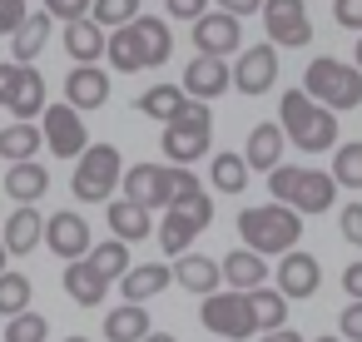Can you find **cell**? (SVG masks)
Masks as SVG:
<instances>
[{"instance_id":"cell-30","label":"cell","mask_w":362,"mask_h":342,"mask_svg":"<svg viewBox=\"0 0 362 342\" xmlns=\"http://www.w3.org/2000/svg\"><path fill=\"white\" fill-rule=\"evenodd\" d=\"M134 30H139V45H144V70H149V65H164L169 50H174V30H169L164 20H154V16H139Z\"/></svg>"},{"instance_id":"cell-56","label":"cell","mask_w":362,"mask_h":342,"mask_svg":"<svg viewBox=\"0 0 362 342\" xmlns=\"http://www.w3.org/2000/svg\"><path fill=\"white\" fill-rule=\"evenodd\" d=\"M70 342H90V337H70Z\"/></svg>"},{"instance_id":"cell-1","label":"cell","mask_w":362,"mask_h":342,"mask_svg":"<svg viewBox=\"0 0 362 342\" xmlns=\"http://www.w3.org/2000/svg\"><path fill=\"white\" fill-rule=\"evenodd\" d=\"M278 124L288 129V144L293 149H308V154H322V149H337V110L317 105L308 90H288L278 100Z\"/></svg>"},{"instance_id":"cell-41","label":"cell","mask_w":362,"mask_h":342,"mask_svg":"<svg viewBox=\"0 0 362 342\" xmlns=\"http://www.w3.org/2000/svg\"><path fill=\"white\" fill-rule=\"evenodd\" d=\"M174 213H184L189 223H199V228H209V223H214V199H209L204 189H194V194H184V199L174 204Z\"/></svg>"},{"instance_id":"cell-17","label":"cell","mask_w":362,"mask_h":342,"mask_svg":"<svg viewBox=\"0 0 362 342\" xmlns=\"http://www.w3.org/2000/svg\"><path fill=\"white\" fill-rule=\"evenodd\" d=\"M169 283H179V278H174V263H134V268L119 278V293H124V302H149V297H159Z\"/></svg>"},{"instance_id":"cell-28","label":"cell","mask_w":362,"mask_h":342,"mask_svg":"<svg viewBox=\"0 0 362 342\" xmlns=\"http://www.w3.org/2000/svg\"><path fill=\"white\" fill-rule=\"evenodd\" d=\"M50 11H40V16H30L16 35H11V50H16V65H30L40 50H45V40H50Z\"/></svg>"},{"instance_id":"cell-37","label":"cell","mask_w":362,"mask_h":342,"mask_svg":"<svg viewBox=\"0 0 362 342\" xmlns=\"http://www.w3.org/2000/svg\"><path fill=\"white\" fill-rule=\"evenodd\" d=\"M0 312H6V317L30 312V278L25 273H6V278H0Z\"/></svg>"},{"instance_id":"cell-39","label":"cell","mask_w":362,"mask_h":342,"mask_svg":"<svg viewBox=\"0 0 362 342\" xmlns=\"http://www.w3.org/2000/svg\"><path fill=\"white\" fill-rule=\"evenodd\" d=\"M90 20H100V25H134L139 20V0H95V16Z\"/></svg>"},{"instance_id":"cell-11","label":"cell","mask_w":362,"mask_h":342,"mask_svg":"<svg viewBox=\"0 0 362 342\" xmlns=\"http://www.w3.org/2000/svg\"><path fill=\"white\" fill-rule=\"evenodd\" d=\"M273 80H278V45H253L238 55V65H233L238 95H263V90H273Z\"/></svg>"},{"instance_id":"cell-6","label":"cell","mask_w":362,"mask_h":342,"mask_svg":"<svg viewBox=\"0 0 362 342\" xmlns=\"http://www.w3.org/2000/svg\"><path fill=\"white\" fill-rule=\"evenodd\" d=\"M303 90L327 110H352V105H362V70L322 55V60H313L303 70Z\"/></svg>"},{"instance_id":"cell-26","label":"cell","mask_w":362,"mask_h":342,"mask_svg":"<svg viewBox=\"0 0 362 342\" xmlns=\"http://www.w3.org/2000/svg\"><path fill=\"white\" fill-rule=\"evenodd\" d=\"M105 337H110V342H144V337H149V312H144V302H119V307L105 317Z\"/></svg>"},{"instance_id":"cell-2","label":"cell","mask_w":362,"mask_h":342,"mask_svg":"<svg viewBox=\"0 0 362 342\" xmlns=\"http://www.w3.org/2000/svg\"><path fill=\"white\" fill-rule=\"evenodd\" d=\"M238 233H243V243H248L253 253H263V258L293 253L298 238H303V213L288 208V204H278V199H268V204L238 213Z\"/></svg>"},{"instance_id":"cell-7","label":"cell","mask_w":362,"mask_h":342,"mask_svg":"<svg viewBox=\"0 0 362 342\" xmlns=\"http://www.w3.org/2000/svg\"><path fill=\"white\" fill-rule=\"evenodd\" d=\"M199 317H204V327H209L214 337H223V342H243V337H253V332H258L253 297H248V293H233V288H228V293L204 297Z\"/></svg>"},{"instance_id":"cell-51","label":"cell","mask_w":362,"mask_h":342,"mask_svg":"<svg viewBox=\"0 0 362 342\" xmlns=\"http://www.w3.org/2000/svg\"><path fill=\"white\" fill-rule=\"evenodd\" d=\"M263 342H308V337H298L293 327H278V332H263Z\"/></svg>"},{"instance_id":"cell-47","label":"cell","mask_w":362,"mask_h":342,"mask_svg":"<svg viewBox=\"0 0 362 342\" xmlns=\"http://www.w3.org/2000/svg\"><path fill=\"white\" fill-rule=\"evenodd\" d=\"M169 16L174 20H204L209 16V0H169Z\"/></svg>"},{"instance_id":"cell-3","label":"cell","mask_w":362,"mask_h":342,"mask_svg":"<svg viewBox=\"0 0 362 342\" xmlns=\"http://www.w3.org/2000/svg\"><path fill=\"white\" fill-rule=\"evenodd\" d=\"M194 189H199V179L179 164H134L124 174V199H134L144 208H174Z\"/></svg>"},{"instance_id":"cell-44","label":"cell","mask_w":362,"mask_h":342,"mask_svg":"<svg viewBox=\"0 0 362 342\" xmlns=\"http://www.w3.org/2000/svg\"><path fill=\"white\" fill-rule=\"evenodd\" d=\"M21 70L25 65H0V110H11V100H16V90H21Z\"/></svg>"},{"instance_id":"cell-38","label":"cell","mask_w":362,"mask_h":342,"mask_svg":"<svg viewBox=\"0 0 362 342\" xmlns=\"http://www.w3.org/2000/svg\"><path fill=\"white\" fill-rule=\"evenodd\" d=\"M332 179L347 184V189H362V144H357V139H352V144H337V154H332Z\"/></svg>"},{"instance_id":"cell-22","label":"cell","mask_w":362,"mask_h":342,"mask_svg":"<svg viewBox=\"0 0 362 342\" xmlns=\"http://www.w3.org/2000/svg\"><path fill=\"white\" fill-rule=\"evenodd\" d=\"M149 233H154V208H144L134 199H110V238L134 243V238H149Z\"/></svg>"},{"instance_id":"cell-50","label":"cell","mask_w":362,"mask_h":342,"mask_svg":"<svg viewBox=\"0 0 362 342\" xmlns=\"http://www.w3.org/2000/svg\"><path fill=\"white\" fill-rule=\"evenodd\" d=\"M218 6H223L228 16H238V20H243V16H253V11H263V6H268V0H218Z\"/></svg>"},{"instance_id":"cell-31","label":"cell","mask_w":362,"mask_h":342,"mask_svg":"<svg viewBox=\"0 0 362 342\" xmlns=\"http://www.w3.org/2000/svg\"><path fill=\"white\" fill-rule=\"evenodd\" d=\"M45 110H50V105H45V80H40V70L25 65V70H21V90H16V100H11V114L30 124V119L45 114Z\"/></svg>"},{"instance_id":"cell-21","label":"cell","mask_w":362,"mask_h":342,"mask_svg":"<svg viewBox=\"0 0 362 342\" xmlns=\"http://www.w3.org/2000/svg\"><path fill=\"white\" fill-rule=\"evenodd\" d=\"M65 293L80 302V307H100L105 302V293H110V278L90 263V258H80V263H65Z\"/></svg>"},{"instance_id":"cell-40","label":"cell","mask_w":362,"mask_h":342,"mask_svg":"<svg viewBox=\"0 0 362 342\" xmlns=\"http://www.w3.org/2000/svg\"><path fill=\"white\" fill-rule=\"evenodd\" d=\"M45 332H50V322L40 312H21V317L6 322V337L0 342H45Z\"/></svg>"},{"instance_id":"cell-10","label":"cell","mask_w":362,"mask_h":342,"mask_svg":"<svg viewBox=\"0 0 362 342\" xmlns=\"http://www.w3.org/2000/svg\"><path fill=\"white\" fill-rule=\"evenodd\" d=\"M263 30H268V45H283V50L308 45L313 40L308 6H303V0H268V6H263Z\"/></svg>"},{"instance_id":"cell-15","label":"cell","mask_w":362,"mask_h":342,"mask_svg":"<svg viewBox=\"0 0 362 342\" xmlns=\"http://www.w3.org/2000/svg\"><path fill=\"white\" fill-rule=\"evenodd\" d=\"M174 278H179V288H189V293H199V297H214V293L223 288V258L184 253V258H174Z\"/></svg>"},{"instance_id":"cell-35","label":"cell","mask_w":362,"mask_h":342,"mask_svg":"<svg viewBox=\"0 0 362 342\" xmlns=\"http://www.w3.org/2000/svg\"><path fill=\"white\" fill-rule=\"evenodd\" d=\"M248 159L243 154H214V184L223 189V194H243L248 189Z\"/></svg>"},{"instance_id":"cell-33","label":"cell","mask_w":362,"mask_h":342,"mask_svg":"<svg viewBox=\"0 0 362 342\" xmlns=\"http://www.w3.org/2000/svg\"><path fill=\"white\" fill-rule=\"evenodd\" d=\"M194 233H204V228H199V223H189L184 213L164 208V223H159V243H164V253H169V258H184V253H189V243H194Z\"/></svg>"},{"instance_id":"cell-45","label":"cell","mask_w":362,"mask_h":342,"mask_svg":"<svg viewBox=\"0 0 362 342\" xmlns=\"http://www.w3.org/2000/svg\"><path fill=\"white\" fill-rule=\"evenodd\" d=\"M337 223H342V238H347L352 248H362V204H347Z\"/></svg>"},{"instance_id":"cell-43","label":"cell","mask_w":362,"mask_h":342,"mask_svg":"<svg viewBox=\"0 0 362 342\" xmlns=\"http://www.w3.org/2000/svg\"><path fill=\"white\" fill-rule=\"evenodd\" d=\"M25 20H30L25 16V0H0V35H16Z\"/></svg>"},{"instance_id":"cell-54","label":"cell","mask_w":362,"mask_h":342,"mask_svg":"<svg viewBox=\"0 0 362 342\" xmlns=\"http://www.w3.org/2000/svg\"><path fill=\"white\" fill-rule=\"evenodd\" d=\"M313 342H342V337H313Z\"/></svg>"},{"instance_id":"cell-55","label":"cell","mask_w":362,"mask_h":342,"mask_svg":"<svg viewBox=\"0 0 362 342\" xmlns=\"http://www.w3.org/2000/svg\"><path fill=\"white\" fill-rule=\"evenodd\" d=\"M357 70H362V40H357Z\"/></svg>"},{"instance_id":"cell-36","label":"cell","mask_w":362,"mask_h":342,"mask_svg":"<svg viewBox=\"0 0 362 342\" xmlns=\"http://www.w3.org/2000/svg\"><path fill=\"white\" fill-rule=\"evenodd\" d=\"M90 263L105 273V278H124L134 263H129V243L124 238H110V243H95V253H90Z\"/></svg>"},{"instance_id":"cell-4","label":"cell","mask_w":362,"mask_h":342,"mask_svg":"<svg viewBox=\"0 0 362 342\" xmlns=\"http://www.w3.org/2000/svg\"><path fill=\"white\" fill-rule=\"evenodd\" d=\"M268 189H273L278 204H288V208H298V213H322V208H332V199H337V179H332V174H322V169H298V164H278V169L268 174Z\"/></svg>"},{"instance_id":"cell-18","label":"cell","mask_w":362,"mask_h":342,"mask_svg":"<svg viewBox=\"0 0 362 342\" xmlns=\"http://www.w3.org/2000/svg\"><path fill=\"white\" fill-rule=\"evenodd\" d=\"M65 100H70L75 110H100V105L110 100V75H105L100 65H75V70L65 75Z\"/></svg>"},{"instance_id":"cell-27","label":"cell","mask_w":362,"mask_h":342,"mask_svg":"<svg viewBox=\"0 0 362 342\" xmlns=\"http://www.w3.org/2000/svg\"><path fill=\"white\" fill-rule=\"evenodd\" d=\"M45 189H50V174H45V164H35V159H25V164H11V174H6V194H11L16 204H35Z\"/></svg>"},{"instance_id":"cell-53","label":"cell","mask_w":362,"mask_h":342,"mask_svg":"<svg viewBox=\"0 0 362 342\" xmlns=\"http://www.w3.org/2000/svg\"><path fill=\"white\" fill-rule=\"evenodd\" d=\"M144 342H174V337H169V332H149Z\"/></svg>"},{"instance_id":"cell-42","label":"cell","mask_w":362,"mask_h":342,"mask_svg":"<svg viewBox=\"0 0 362 342\" xmlns=\"http://www.w3.org/2000/svg\"><path fill=\"white\" fill-rule=\"evenodd\" d=\"M45 11H50L55 20L75 25V20H90V16H95V0H45Z\"/></svg>"},{"instance_id":"cell-48","label":"cell","mask_w":362,"mask_h":342,"mask_svg":"<svg viewBox=\"0 0 362 342\" xmlns=\"http://www.w3.org/2000/svg\"><path fill=\"white\" fill-rule=\"evenodd\" d=\"M337 327H342V337H347V342H362V302H347Z\"/></svg>"},{"instance_id":"cell-13","label":"cell","mask_w":362,"mask_h":342,"mask_svg":"<svg viewBox=\"0 0 362 342\" xmlns=\"http://www.w3.org/2000/svg\"><path fill=\"white\" fill-rule=\"evenodd\" d=\"M238 40H243V25H238V16H228V11H214V16H204V20H194V50L199 55H233L238 50Z\"/></svg>"},{"instance_id":"cell-14","label":"cell","mask_w":362,"mask_h":342,"mask_svg":"<svg viewBox=\"0 0 362 342\" xmlns=\"http://www.w3.org/2000/svg\"><path fill=\"white\" fill-rule=\"evenodd\" d=\"M228 85H233V70H228L218 55H194V60L184 65V90H189L194 100H218Z\"/></svg>"},{"instance_id":"cell-49","label":"cell","mask_w":362,"mask_h":342,"mask_svg":"<svg viewBox=\"0 0 362 342\" xmlns=\"http://www.w3.org/2000/svg\"><path fill=\"white\" fill-rule=\"evenodd\" d=\"M342 288H347L352 302H362V263H347L342 268Z\"/></svg>"},{"instance_id":"cell-23","label":"cell","mask_w":362,"mask_h":342,"mask_svg":"<svg viewBox=\"0 0 362 342\" xmlns=\"http://www.w3.org/2000/svg\"><path fill=\"white\" fill-rule=\"evenodd\" d=\"M223 283H228L233 293H258V288L268 283V263H263V253H253V248H233V253L223 258Z\"/></svg>"},{"instance_id":"cell-24","label":"cell","mask_w":362,"mask_h":342,"mask_svg":"<svg viewBox=\"0 0 362 342\" xmlns=\"http://www.w3.org/2000/svg\"><path fill=\"white\" fill-rule=\"evenodd\" d=\"M65 50H70L75 65H95L110 50V35H105L100 20H75V25H65Z\"/></svg>"},{"instance_id":"cell-20","label":"cell","mask_w":362,"mask_h":342,"mask_svg":"<svg viewBox=\"0 0 362 342\" xmlns=\"http://www.w3.org/2000/svg\"><path fill=\"white\" fill-rule=\"evenodd\" d=\"M283 149H288V129L283 124H258L253 134H248V149H243V159L258 169V174H273L278 164H283Z\"/></svg>"},{"instance_id":"cell-19","label":"cell","mask_w":362,"mask_h":342,"mask_svg":"<svg viewBox=\"0 0 362 342\" xmlns=\"http://www.w3.org/2000/svg\"><path fill=\"white\" fill-rule=\"evenodd\" d=\"M194 110V95L184 90V85H149L144 95H139V114H149V119H159V124H174V119H184Z\"/></svg>"},{"instance_id":"cell-8","label":"cell","mask_w":362,"mask_h":342,"mask_svg":"<svg viewBox=\"0 0 362 342\" xmlns=\"http://www.w3.org/2000/svg\"><path fill=\"white\" fill-rule=\"evenodd\" d=\"M209 144H214V114H209V105H194L184 119L164 124V159L179 164V169L194 164V159H204Z\"/></svg>"},{"instance_id":"cell-25","label":"cell","mask_w":362,"mask_h":342,"mask_svg":"<svg viewBox=\"0 0 362 342\" xmlns=\"http://www.w3.org/2000/svg\"><path fill=\"white\" fill-rule=\"evenodd\" d=\"M45 223H50V218H40L35 204H21V208L6 218V248H11V253H35V243L45 238Z\"/></svg>"},{"instance_id":"cell-9","label":"cell","mask_w":362,"mask_h":342,"mask_svg":"<svg viewBox=\"0 0 362 342\" xmlns=\"http://www.w3.org/2000/svg\"><path fill=\"white\" fill-rule=\"evenodd\" d=\"M40 134H45V149L60 154V159H80L90 149V129H85V119H80V110L70 100L45 110V129Z\"/></svg>"},{"instance_id":"cell-32","label":"cell","mask_w":362,"mask_h":342,"mask_svg":"<svg viewBox=\"0 0 362 342\" xmlns=\"http://www.w3.org/2000/svg\"><path fill=\"white\" fill-rule=\"evenodd\" d=\"M105 55L115 60V70H119V75L144 70V45H139V30H134V25H119V30L110 35V50H105Z\"/></svg>"},{"instance_id":"cell-12","label":"cell","mask_w":362,"mask_h":342,"mask_svg":"<svg viewBox=\"0 0 362 342\" xmlns=\"http://www.w3.org/2000/svg\"><path fill=\"white\" fill-rule=\"evenodd\" d=\"M45 243H50L65 263H80V258L95 253V243H90V223H85L75 208H65V213H55V218L45 223Z\"/></svg>"},{"instance_id":"cell-34","label":"cell","mask_w":362,"mask_h":342,"mask_svg":"<svg viewBox=\"0 0 362 342\" xmlns=\"http://www.w3.org/2000/svg\"><path fill=\"white\" fill-rule=\"evenodd\" d=\"M248 297H253V312H258V332H278V327L288 322V293L258 288V293H248Z\"/></svg>"},{"instance_id":"cell-52","label":"cell","mask_w":362,"mask_h":342,"mask_svg":"<svg viewBox=\"0 0 362 342\" xmlns=\"http://www.w3.org/2000/svg\"><path fill=\"white\" fill-rule=\"evenodd\" d=\"M6 258H11V248H6V238H0V278L11 273V268H6Z\"/></svg>"},{"instance_id":"cell-5","label":"cell","mask_w":362,"mask_h":342,"mask_svg":"<svg viewBox=\"0 0 362 342\" xmlns=\"http://www.w3.org/2000/svg\"><path fill=\"white\" fill-rule=\"evenodd\" d=\"M124 159H119V149L115 144H90L80 159H75V179H70V189H75V199L80 204H110L115 199V184H124Z\"/></svg>"},{"instance_id":"cell-46","label":"cell","mask_w":362,"mask_h":342,"mask_svg":"<svg viewBox=\"0 0 362 342\" xmlns=\"http://www.w3.org/2000/svg\"><path fill=\"white\" fill-rule=\"evenodd\" d=\"M332 16L342 30H362V0H332Z\"/></svg>"},{"instance_id":"cell-29","label":"cell","mask_w":362,"mask_h":342,"mask_svg":"<svg viewBox=\"0 0 362 342\" xmlns=\"http://www.w3.org/2000/svg\"><path fill=\"white\" fill-rule=\"evenodd\" d=\"M40 144H45V134H35V124H25V119H16V124L0 129V159H11V164L35 159Z\"/></svg>"},{"instance_id":"cell-16","label":"cell","mask_w":362,"mask_h":342,"mask_svg":"<svg viewBox=\"0 0 362 342\" xmlns=\"http://www.w3.org/2000/svg\"><path fill=\"white\" fill-rule=\"evenodd\" d=\"M317 283H322V268H317L313 253H298V248L283 253V263H278V293H288V297H313Z\"/></svg>"}]
</instances>
